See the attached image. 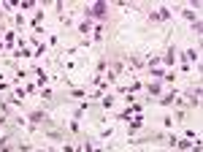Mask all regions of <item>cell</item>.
Segmentation results:
<instances>
[{"label": "cell", "mask_w": 203, "mask_h": 152, "mask_svg": "<svg viewBox=\"0 0 203 152\" xmlns=\"http://www.w3.org/2000/svg\"><path fill=\"white\" fill-rule=\"evenodd\" d=\"M90 27H92V22H90V19H84V22H81V27H79V30H81V33H90Z\"/></svg>", "instance_id": "6da1fadb"}]
</instances>
